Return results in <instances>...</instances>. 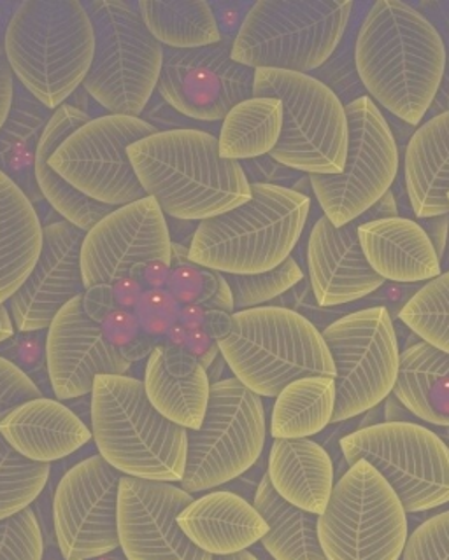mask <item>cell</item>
Returning a JSON list of instances; mask_svg holds the SVG:
<instances>
[{"label": "cell", "mask_w": 449, "mask_h": 560, "mask_svg": "<svg viewBox=\"0 0 449 560\" xmlns=\"http://www.w3.org/2000/svg\"><path fill=\"white\" fill-rule=\"evenodd\" d=\"M353 51L376 105L411 127L422 125L446 69L445 43L430 20L401 0H378L361 22Z\"/></svg>", "instance_id": "1"}, {"label": "cell", "mask_w": 449, "mask_h": 560, "mask_svg": "<svg viewBox=\"0 0 449 560\" xmlns=\"http://www.w3.org/2000/svg\"><path fill=\"white\" fill-rule=\"evenodd\" d=\"M137 179L163 214L206 221L252 200V184L241 163L221 156L209 131H157L128 148Z\"/></svg>", "instance_id": "2"}, {"label": "cell", "mask_w": 449, "mask_h": 560, "mask_svg": "<svg viewBox=\"0 0 449 560\" xmlns=\"http://www.w3.org/2000/svg\"><path fill=\"white\" fill-rule=\"evenodd\" d=\"M95 55V32L78 0H25L5 35V60L37 101L57 110L83 86Z\"/></svg>", "instance_id": "3"}, {"label": "cell", "mask_w": 449, "mask_h": 560, "mask_svg": "<svg viewBox=\"0 0 449 560\" xmlns=\"http://www.w3.org/2000/svg\"><path fill=\"white\" fill-rule=\"evenodd\" d=\"M311 198L296 189L252 184V200L200 221L189 262L230 276H255L290 258L308 223Z\"/></svg>", "instance_id": "4"}, {"label": "cell", "mask_w": 449, "mask_h": 560, "mask_svg": "<svg viewBox=\"0 0 449 560\" xmlns=\"http://www.w3.org/2000/svg\"><path fill=\"white\" fill-rule=\"evenodd\" d=\"M99 455L124 477L180 483L186 468L188 431L165 419L128 375H99L90 401Z\"/></svg>", "instance_id": "5"}, {"label": "cell", "mask_w": 449, "mask_h": 560, "mask_svg": "<svg viewBox=\"0 0 449 560\" xmlns=\"http://www.w3.org/2000/svg\"><path fill=\"white\" fill-rule=\"evenodd\" d=\"M216 343L230 372L261 398H278L288 384L306 376L335 378L323 332L287 306L235 312L229 332Z\"/></svg>", "instance_id": "6"}, {"label": "cell", "mask_w": 449, "mask_h": 560, "mask_svg": "<svg viewBox=\"0 0 449 560\" xmlns=\"http://www.w3.org/2000/svg\"><path fill=\"white\" fill-rule=\"evenodd\" d=\"M353 2L261 0L239 25L232 58L253 70L311 74L339 49Z\"/></svg>", "instance_id": "7"}, {"label": "cell", "mask_w": 449, "mask_h": 560, "mask_svg": "<svg viewBox=\"0 0 449 560\" xmlns=\"http://www.w3.org/2000/svg\"><path fill=\"white\" fill-rule=\"evenodd\" d=\"M87 5L95 32V55L84 92L111 114L141 118L163 66V48L136 5L92 0Z\"/></svg>", "instance_id": "8"}, {"label": "cell", "mask_w": 449, "mask_h": 560, "mask_svg": "<svg viewBox=\"0 0 449 560\" xmlns=\"http://www.w3.org/2000/svg\"><path fill=\"white\" fill-rule=\"evenodd\" d=\"M253 96L279 98L285 107L283 131L270 156L291 171L337 175L348 156L346 105L311 74L256 70Z\"/></svg>", "instance_id": "9"}, {"label": "cell", "mask_w": 449, "mask_h": 560, "mask_svg": "<svg viewBox=\"0 0 449 560\" xmlns=\"http://www.w3.org/2000/svg\"><path fill=\"white\" fill-rule=\"evenodd\" d=\"M318 534L326 560H401L410 524L395 490L358 460L335 483Z\"/></svg>", "instance_id": "10"}, {"label": "cell", "mask_w": 449, "mask_h": 560, "mask_svg": "<svg viewBox=\"0 0 449 560\" xmlns=\"http://www.w3.org/2000/svg\"><path fill=\"white\" fill-rule=\"evenodd\" d=\"M267 438L264 401L230 376L211 384L203 425L188 431L181 489L189 494L225 486L255 466Z\"/></svg>", "instance_id": "11"}, {"label": "cell", "mask_w": 449, "mask_h": 560, "mask_svg": "<svg viewBox=\"0 0 449 560\" xmlns=\"http://www.w3.org/2000/svg\"><path fill=\"white\" fill-rule=\"evenodd\" d=\"M344 460H366L390 483L407 513L449 503V448L414 422L366 425L341 440Z\"/></svg>", "instance_id": "12"}, {"label": "cell", "mask_w": 449, "mask_h": 560, "mask_svg": "<svg viewBox=\"0 0 449 560\" xmlns=\"http://www.w3.org/2000/svg\"><path fill=\"white\" fill-rule=\"evenodd\" d=\"M335 364L332 424L361 416L387 401L401 370V349L387 306L344 315L323 329Z\"/></svg>", "instance_id": "13"}, {"label": "cell", "mask_w": 449, "mask_h": 560, "mask_svg": "<svg viewBox=\"0 0 449 560\" xmlns=\"http://www.w3.org/2000/svg\"><path fill=\"white\" fill-rule=\"evenodd\" d=\"M348 156L337 175H309L323 215L335 226L355 223L392 189L401 153L390 122L369 95L346 105Z\"/></svg>", "instance_id": "14"}, {"label": "cell", "mask_w": 449, "mask_h": 560, "mask_svg": "<svg viewBox=\"0 0 449 560\" xmlns=\"http://www.w3.org/2000/svg\"><path fill=\"white\" fill-rule=\"evenodd\" d=\"M153 133L157 128L142 118L106 114L67 137L48 163L84 197L118 209L148 197L134 172L128 148Z\"/></svg>", "instance_id": "15"}, {"label": "cell", "mask_w": 449, "mask_h": 560, "mask_svg": "<svg viewBox=\"0 0 449 560\" xmlns=\"http://www.w3.org/2000/svg\"><path fill=\"white\" fill-rule=\"evenodd\" d=\"M122 472L93 455L64 475L55 490V538L64 560H92L119 548Z\"/></svg>", "instance_id": "16"}, {"label": "cell", "mask_w": 449, "mask_h": 560, "mask_svg": "<svg viewBox=\"0 0 449 560\" xmlns=\"http://www.w3.org/2000/svg\"><path fill=\"white\" fill-rule=\"evenodd\" d=\"M255 74L232 58V40L207 48H165L157 95L185 118L223 121L235 105L252 98Z\"/></svg>", "instance_id": "17"}, {"label": "cell", "mask_w": 449, "mask_h": 560, "mask_svg": "<svg viewBox=\"0 0 449 560\" xmlns=\"http://www.w3.org/2000/svg\"><path fill=\"white\" fill-rule=\"evenodd\" d=\"M160 261L171 267L172 242L168 219L151 197L118 207L84 233L81 276L84 289L115 285L137 265Z\"/></svg>", "instance_id": "18"}, {"label": "cell", "mask_w": 449, "mask_h": 560, "mask_svg": "<svg viewBox=\"0 0 449 560\" xmlns=\"http://www.w3.org/2000/svg\"><path fill=\"white\" fill-rule=\"evenodd\" d=\"M192 501L194 495L176 483L122 477L118 539L127 560H212L177 524Z\"/></svg>", "instance_id": "19"}, {"label": "cell", "mask_w": 449, "mask_h": 560, "mask_svg": "<svg viewBox=\"0 0 449 560\" xmlns=\"http://www.w3.org/2000/svg\"><path fill=\"white\" fill-rule=\"evenodd\" d=\"M45 358L58 401L89 396L99 375H125L133 364L107 340L101 324L87 315L83 294L49 324Z\"/></svg>", "instance_id": "20"}, {"label": "cell", "mask_w": 449, "mask_h": 560, "mask_svg": "<svg viewBox=\"0 0 449 560\" xmlns=\"http://www.w3.org/2000/svg\"><path fill=\"white\" fill-rule=\"evenodd\" d=\"M83 238L84 233L66 221L46 224L39 261L19 293L8 302L14 329L22 332L48 329L67 303L84 294Z\"/></svg>", "instance_id": "21"}, {"label": "cell", "mask_w": 449, "mask_h": 560, "mask_svg": "<svg viewBox=\"0 0 449 560\" xmlns=\"http://www.w3.org/2000/svg\"><path fill=\"white\" fill-rule=\"evenodd\" d=\"M357 221L335 226L326 215L318 219L308 242L311 291L320 306L358 302L383 288L384 279L367 261Z\"/></svg>", "instance_id": "22"}, {"label": "cell", "mask_w": 449, "mask_h": 560, "mask_svg": "<svg viewBox=\"0 0 449 560\" xmlns=\"http://www.w3.org/2000/svg\"><path fill=\"white\" fill-rule=\"evenodd\" d=\"M142 384L151 405L165 419L186 431L203 425L212 382L194 352L177 346H154Z\"/></svg>", "instance_id": "23"}, {"label": "cell", "mask_w": 449, "mask_h": 560, "mask_svg": "<svg viewBox=\"0 0 449 560\" xmlns=\"http://www.w3.org/2000/svg\"><path fill=\"white\" fill-rule=\"evenodd\" d=\"M0 434L14 451L34 463L64 459L92 440V429L62 401L37 398L0 419Z\"/></svg>", "instance_id": "24"}, {"label": "cell", "mask_w": 449, "mask_h": 560, "mask_svg": "<svg viewBox=\"0 0 449 560\" xmlns=\"http://www.w3.org/2000/svg\"><path fill=\"white\" fill-rule=\"evenodd\" d=\"M177 524L195 547L212 557L247 550L269 530L256 508L229 490L194 499L177 516Z\"/></svg>", "instance_id": "25"}, {"label": "cell", "mask_w": 449, "mask_h": 560, "mask_svg": "<svg viewBox=\"0 0 449 560\" xmlns=\"http://www.w3.org/2000/svg\"><path fill=\"white\" fill-rule=\"evenodd\" d=\"M372 270L395 284L428 282L442 273L440 259L422 224L413 219H370L358 226Z\"/></svg>", "instance_id": "26"}, {"label": "cell", "mask_w": 449, "mask_h": 560, "mask_svg": "<svg viewBox=\"0 0 449 560\" xmlns=\"http://www.w3.org/2000/svg\"><path fill=\"white\" fill-rule=\"evenodd\" d=\"M45 226L19 184L0 172V303L10 302L39 261Z\"/></svg>", "instance_id": "27"}, {"label": "cell", "mask_w": 449, "mask_h": 560, "mask_svg": "<svg viewBox=\"0 0 449 560\" xmlns=\"http://www.w3.org/2000/svg\"><path fill=\"white\" fill-rule=\"evenodd\" d=\"M405 189L416 218L449 214V110L411 136L404 154Z\"/></svg>", "instance_id": "28"}, {"label": "cell", "mask_w": 449, "mask_h": 560, "mask_svg": "<svg viewBox=\"0 0 449 560\" xmlns=\"http://www.w3.org/2000/svg\"><path fill=\"white\" fill-rule=\"evenodd\" d=\"M267 477L285 501L304 512L322 515L334 490V463L320 443L274 440Z\"/></svg>", "instance_id": "29"}, {"label": "cell", "mask_w": 449, "mask_h": 560, "mask_svg": "<svg viewBox=\"0 0 449 560\" xmlns=\"http://www.w3.org/2000/svg\"><path fill=\"white\" fill-rule=\"evenodd\" d=\"M90 119L92 116L87 110L78 109L74 105L64 104L62 107H58L41 137L34 162V175L41 197L54 207L57 214L66 219V223L72 224L83 233L90 232L99 221L111 214L115 207L104 206L84 197L83 192L72 188L71 184L49 166L48 160L66 142L67 137L72 136Z\"/></svg>", "instance_id": "30"}, {"label": "cell", "mask_w": 449, "mask_h": 560, "mask_svg": "<svg viewBox=\"0 0 449 560\" xmlns=\"http://www.w3.org/2000/svg\"><path fill=\"white\" fill-rule=\"evenodd\" d=\"M393 396L411 416L449 428V354L418 341L401 354Z\"/></svg>", "instance_id": "31"}, {"label": "cell", "mask_w": 449, "mask_h": 560, "mask_svg": "<svg viewBox=\"0 0 449 560\" xmlns=\"http://www.w3.org/2000/svg\"><path fill=\"white\" fill-rule=\"evenodd\" d=\"M253 506L264 516L269 530L262 547L273 560H326L318 516L288 503L274 490L267 472L256 487Z\"/></svg>", "instance_id": "32"}, {"label": "cell", "mask_w": 449, "mask_h": 560, "mask_svg": "<svg viewBox=\"0 0 449 560\" xmlns=\"http://www.w3.org/2000/svg\"><path fill=\"white\" fill-rule=\"evenodd\" d=\"M54 113L16 81L10 118L0 128V172L19 184L31 200L39 192L34 175L37 145Z\"/></svg>", "instance_id": "33"}, {"label": "cell", "mask_w": 449, "mask_h": 560, "mask_svg": "<svg viewBox=\"0 0 449 560\" xmlns=\"http://www.w3.org/2000/svg\"><path fill=\"white\" fill-rule=\"evenodd\" d=\"M136 8L163 48H207L225 40L215 9L204 0H141Z\"/></svg>", "instance_id": "34"}, {"label": "cell", "mask_w": 449, "mask_h": 560, "mask_svg": "<svg viewBox=\"0 0 449 560\" xmlns=\"http://www.w3.org/2000/svg\"><path fill=\"white\" fill-rule=\"evenodd\" d=\"M283 113V102L273 96H252L235 105L221 121V156L241 163L273 153L281 139Z\"/></svg>", "instance_id": "35"}, {"label": "cell", "mask_w": 449, "mask_h": 560, "mask_svg": "<svg viewBox=\"0 0 449 560\" xmlns=\"http://www.w3.org/2000/svg\"><path fill=\"white\" fill-rule=\"evenodd\" d=\"M335 396V378L331 376H306L288 384L274 402V440H300L322 433L332 424Z\"/></svg>", "instance_id": "36"}, {"label": "cell", "mask_w": 449, "mask_h": 560, "mask_svg": "<svg viewBox=\"0 0 449 560\" xmlns=\"http://www.w3.org/2000/svg\"><path fill=\"white\" fill-rule=\"evenodd\" d=\"M49 475L51 464L28 460L0 434V521L31 508L43 494Z\"/></svg>", "instance_id": "37"}, {"label": "cell", "mask_w": 449, "mask_h": 560, "mask_svg": "<svg viewBox=\"0 0 449 560\" xmlns=\"http://www.w3.org/2000/svg\"><path fill=\"white\" fill-rule=\"evenodd\" d=\"M399 317L422 341L449 354V271L422 285Z\"/></svg>", "instance_id": "38"}, {"label": "cell", "mask_w": 449, "mask_h": 560, "mask_svg": "<svg viewBox=\"0 0 449 560\" xmlns=\"http://www.w3.org/2000/svg\"><path fill=\"white\" fill-rule=\"evenodd\" d=\"M223 277L234 296L235 312H241L256 308V306L273 302L276 298L288 293L290 289L302 282L304 271L299 267V262L290 256L278 268L264 271V273H255V276L223 273Z\"/></svg>", "instance_id": "39"}, {"label": "cell", "mask_w": 449, "mask_h": 560, "mask_svg": "<svg viewBox=\"0 0 449 560\" xmlns=\"http://www.w3.org/2000/svg\"><path fill=\"white\" fill-rule=\"evenodd\" d=\"M45 539L32 508L0 521V560H43Z\"/></svg>", "instance_id": "40"}, {"label": "cell", "mask_w": 449, "mask_h": 560, "mask_svg": "<svg viewBox=\"0 0 449 560\" xmlns=\"http://www.w3.org/2000/svg\"><path fill=\"white\" fill-rule=\"evenodd\" d=\"M311 75L331 88L344 105L353 104L361 96H367L366 88L358 75L357 63H355V51L349 48L337 49L334 57Z\"/></svg>", "instance_id": "41"}, {"label": "cell", "mask_w": 449, "mask_h": 560, "mask_svg": "<svg viewBox=\"0 0 449 560\" xmlns=\"http://www.w3.org/2000/svg\"><path fill=\"white\" fill-rule=\"evenodd\" d=\"M402 560H449V510L431 516L410 534Z\"/></svg>", "instance_id": "42"}, {"label": "cell", "mask_w": 449, "mask_h": 560, "mask_svg": "<svg viewBox=\"0 0 449 560\" xmlns=\"http://www.w3.org/2000/svg\"><path fill=\"white\" fill-rule=\"evenodd\" d=\"M37 398H43V393L36 382L13 361L0 355V417Z\"/></svg>", "instance_id": "43"}, {"label": "cell", "mask_w": 449, "mask_h": 560, "mask_svg": "<svg viewBox=\"0 0 449 560\" xmlns=\"http://www.w3.org/2000/svg\"><path fill=\"white\" fill-rule=\"evenodd\" d=\"M425 16L430 20L431 25L436 26L446 49V69L442 84H440L439 93H437L436 101L431 104V116L437 114L448 113L449 110V2H439V0H431V2H423L419 8Z\"/></svg>", "instance_id": "44"}, {"label": "cell", "mask_w": 449, "mask_h": 560, "mask_svg": "<svg viewBox=\"0 0 449 560\" xmlns=\"http://www.w3.org/2000/svg\"><path fill=\"white\" fill-rule=\"evenodd\" d=\"M241 166L250 184H270V186L296 189V183H302V175H304L276 162L270 154L241 162Z\"/></svg>", "instance_id": "45"}, {"label": "cell", "mask_w": 449, "mask_h": 560, "mask_svg": "<svg viewBox=\"0 0 449 560\" xmlns=\"http://www.w3.org/2000/svg\"><path fill=\"white\" fill-rule=\"evenodd\" d=\"M84 312L90 319L101 324L110 317L113 312L118 311L116 303L115 288L107 284L93 285L87 289L83 294Z\"/></svg>", "instance_id": "46"}, {"label": "cell", "mask_w": 449, "mask_h": 560, "mask_svg": "<svg viewBox=\"0 0 449 560\" xmlns=\"http://www.w3.org/2000/svg\"><path fill=\"white\" fill-rule=\"evenodd\" d=\"M14 86H16V78L5 57H0V128L4 127V122L10 118L11 107L14 101Z\"/></svg>", "instance_id": "47"}, {"label": "cell", "mask_w": 449, "mask_h": 560, "mask_svg": "<svg viewBox=\"0 0 449 560\" xmlns=\"http://www.w3.org/2000/svg\"><path fill=\"white\" fill-rule=\"evenodd\" d=\"M423 230L427 233L430 238L434 249H436L439 259L445 254L446 244H448L449 236V214L436 215V218L422 219L419 221Z\"/></svg>", "instance_id": "48"}, {"label": "cell", "mask_w": 449, "mask_h": 560, "mask_svg": "<svg viewBox=\"0 0 449 560\" xmlns=\"http://www.w3.org/2000/svg\"><path fill=\"white\" fill-rule=\"evenodd\" d=\"M216 273V291L206 303H203L204 308L207 311H221L227 312V314H234L235 305H234V296H232V291H230V285L227 284V280H225L223 273L220 271H215Z\"/></svg>", "instance_id": "49"}, {"label": "cell", "mask_w": 449, "mask_h": 560, "mask_svg": "<svg viewBox=\"0 0 449 560\" xmlns=\"http://www.w3.org/2000/svg\"><path fill=\"white\" fill-rule=\"evenodd\" d=\"M230 320H232V315L227 312L207 311V331L212 338H216V341L221 340L229 332Z\"/></svg>", "instance_id": "50"}, {"label": "cell", "mask_w": 449, "mask_h": 560, "mask_svg": "<svg viewBox=\"0 0 449 560\" xmlns=\"http://www.w3.org/2000/svg\"><path fill=\"white\" fill-rule=\"evenodd\" d=\"M22 2H10V0H0V57L5 55V35L10 28L11 18L14 11L19 9Z\"/></svg>", "instance_id": "51"}, {"label": "cell", "mask_w": 449, "mask_h": 560, "mask_svg": "<svg viewBox=\"0 0 449 560\" xmlns=\"http://www.w3.org/2000/svg\"><path fill=\"white\" fill-rule=\"evenodd\" d=\"M153 349L154 347H151L150 341L137 338V340H134L130 346L124 347V349L119 350V352L125 355V359H128V361L133 363V361H137V359L145 358V355H150L151 350Z\"/></svg>", "instance_id": "52"}, {"label": "cell", "mask_w": 449, "mask_h": 560, "mask_svg": "<svg viewBox=\"0 0 449 560\" xmlns=\"http://www.w3.org/2000/svg\"><path fill=\"white\" fill-rule=\"evenodd\" d=\"M405 416H410V411L395 396L387 398V410H384L387 422H410Z\"/></svg>", "instance_id": "53"}, {"label": "cell", "mask_w": 449, "mask_h": 560, "mask_svg": "<svg viewBox=\"0 0 449 560\" xmlns=\"http://www.w3.org/2000/svg\"><path fill=\"white\" fill-rule=\"evenodd\" d=\"M14 335V324L11 319L10 308L0 303V343L10 340Z\"/></svg>", "instance_id": "54"}, {"label": "cell", "mask_w": 449, "mask_h": 560, "mask_svg": "<svg viewBox=\"0 0 449 560\" xmlns=\"http://www.w3.org/2000/svg\"><path fill=\"white\" fill-rule=\"evenodd\" d=\"M375 207L378 209V218L376 219L396 218V203L392 191H388Z\"/></svg>", "instance_id": "55"}, {"label": "cell", "mask_w": 449, "mask_h": 560, "mask_svg": "<svg viewBox=\"0 0 449 560\" xmlns=\"http://www.w3.org/2000/svg\"><path fill=\"white\" fill-rule=\"evenodd\" d=\"M172 265L185 267L189 265V247H183L181 244H172Z\"/></svg>", "instance_id": "56"}, {"label": "cell", "mask_w": 449, "mask_h": 560, "mask_svg": "<svg viewBox=\"0 0 449 560\" xmlns=\"http://www.w3.org/2000/svg\"><path fill=\"white\" fill-rule=\"evenodd\" d=\"M212 560H261L253 553V551L244 550L239 553H232V556H216Z\"/></svg>", "instance_id": "57"}, {"label": "cell", "mask_w": 449, "mask_h": 560, "mask_svg": "<svg viewBox=\"0 0 449 560\" xmlns=\"http://www.w3.org/2000/svg\"><path fill=\"white\" fill-rule=\"evenodd\" d=\"M440 268L445 271H449V236L448 244H446L445 254H442V258H440Z\"/></svg>", "instance_id": "58"}, {"label": "cell", "mask_w": 449, "mask_h": 560, "mask_svg": "<svg viewBox=\"0 0 449 560\" xmlns=\"http://www.w3.org/2000/svg\"><path fill=\"white\" fill-rule=\"evenodd\" d=\"M437 436L446 443V446L449 448V428H437L436 429Z\"/></svg>", "instance_id": "59"}, {"label": "cell", "mask_w": 449, "mask_h": 560, "mask_svg": "<svg viewBox=\"0 0 449 560\" xmlns=\"http://www.w3.org/2000/svg\"><path fill=\"white\" fill-rule=\"evenodd\" d=\"M261 560H262V559H261ZM267 560H273V559H270V557H269V559H267Z\"/></svg>", "instance_id": "60"}]
</instances>
